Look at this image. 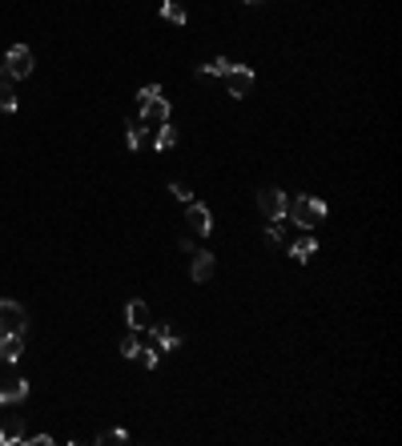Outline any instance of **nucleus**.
Segmentation results:
<instances>
[{
    "mask_svg": "<svg viewBox=\"0 0 402 446\" xmlns=\"http://www.w3.org/2000/svg\"><path fill=\"white\" fill-rule=\"evenodd\" d=\"M97 442H129V430H105Z\"/></svg>",
    "mask_w": 402,
    "mask_h": 446,
    "instance_id": "obj_23",
    "label": "nucleus"
},
{
    "mask_svg": "<svg viewBox=\"0 0 402 446\" xmlns=\"http://www.w3.org/2000/svg\"><path fill=\"white\" fill-rule=\"evenodd\" d=\"M265 241H270V246H277V241H282V222H274L270 229H265Z\"/></svg>",
    "mask_w": 402,
    "mask_h": 446,
    "instance_id": "obj_24",
    "label": "nucleus"
},
{
    "mask_svg": "<svg viewBox=\"0 0 402 446\" xmlns=\"http://www.w3.org/2000/svg\"><path fill=\"white\" fill-rule=\"evenodd\" d=\"M25 398H28V382H25V378H13L8 386H0V402H4V406L25 402Z\"/></svg>",
    "mask_w": 402,
    "mask_h": 446,
    "instance_id": "obj_13",
    "label": "nucleus"
},
{
    "mask_svg": "<svg viewBox=\"0 0 402 446\" xmlns=\"http://www.w3.org/2000/svg\"><path fill=\"white\" fill-rule=\"evenodd\" d=\"M125 322H129V330H149L153 314H149V306H145L141 297H133V302L125 306Z\"/></svg>",
    "mask_w": 402,
    "mask_h": 446,
    "instance_id": "obj_8",
    "label": "nucleus"
},
{
    "mask_svg": "<svg viewBox=\"0 0 402 446\" xmlns=\"http://www.w3.org/2000/svg\"><path fill=\"white\" fill-rule=\"evenodd\" d=\"M141 121L153 125V129H157V125H169V101H165L161 93L149 97V101H141Z\"/></svg>",
    "mask_w": 402,
    "mask_h": 446,
    "instance_id": "obj_7",
    "label": "nucleus"
},
{
    "mask_svg": "<svg viewBox=\"0 0 402 446\" xmlns=\"http://www.w3.org/2000/svg\"><path fill=\"white\" fill-rule=\"evenodd\" d=\"M173 145H177V129H169V125H157V133H153V149H157V153H169Z\"/></svg>",
    "mask_w": 402,
    "mask_h": 446,
    "instance_id": "obj_15",
    "label": "nucleus"
},
{
    "mask_svg": "<svg viewBox=\"0 0 402 446\" xmlns=\"http://www.w3.org/2000/svg\"><path fill=\"white\" fill-rule=\"evenodd\" d=\"M33 49H25V45H13V49H8V57H4V76H16V81H21V76H28L33 73Z\"/></svg>",
    "mask_w": 402,
    "mask_h": 446,
    "instance_id": "obj_3",
    "label": "nucleus"
},
{
    "mask_svg": "<svg viewBox=\"0 0 402 446\" xmlns=\"http://www.w3.org/2000/svg\"><path fill=\"white\" fill-rule=\"evenodd\" d=\"M149 330H153V342H157V350H177L181 346V338H177V330L169 322H149Z\"/></svg>",
    "mask_w": 402,
    "mask_h": 446,
    "instance_id": "obj_9",
    "label": "nucleus"
},
{
    "mask_svg": "<svg viewBox=\"0 0 402 446\" xmlns=\"http://www.w3.org/2000/svg\"><path fill=\"white\" fill-rule=\"evenodd\" d=\"M314 253H318V241H314V234H310V229H306V234H302L298 241L289 246V258H294V261H314Z\"/></svg>",
    "mask_w": 402,
    "mask_h": 446,
    "instance_id": "obj_12",
    "label": "nucleus"
},
{
    "mask_svg": "<svg viewBox=\"0 0 402 446\" xmlns=\"http://www.w3.org/2000/svg\"><path fill=\"white\" fill-rule=\"evenodd\" d=\"M141 358H145V366H149V370H157V366H161V350L149 346V350H141Z\"/></svg>",
    "mask_w": 402,
    "mask_h": 446,
    "instance_id": "obj_22",
    "label": "nucleus"
},
{
    "mask_svg": "<svg viewBox=\"0 0 402 446\" xmlns=\"http://www.w3.org/2000/svg\"><path fill=\"white\" fill-rule=\"evenodd\" d=\"M185 225H189V234H197V237H209V234H214V213L205 210V205H197V201H189Z\"/></svg>",
    "mask_w": 402,
    "mask_h": 446,
    "instance_id": "obj_6",
    "label": "nucleus"
},
{
    "mask_svg": "<svg viewBox=\"0 0 402 446\" xmlns=\"http://www.w3.org/2000/svg\"><path fill=\"white\" fill-rule=\"evenodd\" d=\"M161 16L173 25H185V4L181 0H161Z\"/></svg>",
    "mask_w": 402,
    "mask_h": 446,
    "instance_id": "obj_17",
    "label": "nucleus"
},
{
    "mask_svg": "<svg viewBox=\"0 0 402 446\" xmlns=\"http://www.w3.org/2000/svg\"><path fill=\"white\" fill-rule=\"evenodd\" d=\"M25 434H21V422L8 418V422H0V442H21Z\"/></svg>",
    "mask_w": 402,
    "mask_h": 446,
    "instance_id": "obj_19",
    "label": "nucleus"
},
{
    "mask_svg": "<svg viewBox=\"0 0 402 446\" xmlns=\"http://www.w3.org/2000/svg\"><path fill=\"white\" fill-rule=\"evenodd\" d=\"M169 193H173V198L181 201V205H189V201H193V189H189L185 181H173V185H169Z\"/></svg>",
    "mask_w": 402,
    "mask_h": 446,
    "instance_id": "obj_21",
    "label": "nucleus"
},
{
    "mask_svg": "<svg viewBox=\"0 0 402 446\" xmlns=\"http://www.w3.org/2000/svg\"><path fill=\"white\" fill-rule=\"evenodd\" d=\"M157 93H161V85H145L137 93V105H141V101H149V97H157Z\"/></svg>",
    "mask_w": 402,
    "mask_h": 446,
    "instance_id": "obj_25",
    "label": "nucleus"
},
{
    "mask_svg": "<svg viewBox=\"0 0 402 446\" xmlns=\"http://www.w3.org/2000/svg\"><path fill=\"white\" fill-rule=\"evenodd\" d=\"M229 64H234V61H226V57H217V61L201 64L197 73H201V76H226V73H229Z\"/></svg>",
    "mask_w": 402,
    "mask_h": 446,
    "instance_id": "obj_20",
    "label": "nucleus"
},
{
    "mask_svg": "<svg viewBox=\"0 0 402 446\" xmlns=\"http://www.w3.org/2000/svg\"><path fill=\"white\" fill-rule=\"evenodd\" d=\"M125 141H129V149H141L145 141H149V125L145 121H129L125 125Z\"/></svg>",
    "mask_w": 402,
    "mask_h": 446,
    "instance_id": "obj_14",
    "label": "nucleus"
},
{
    "mask_svg": "<svg viewBox=\"0 0 402 446\" xmlns=\"http://www.w3.org/2000/svg\"><path fill=\"white\" fill-rule=\"evenodd\" d=\"M189 273H193V282H209V278H214V253L193 249V265H189Z\"/></svg>",
    "mask_w": 402,
    "mask_h": 446,
    "instance_id": "obj_11",
    "label": "nucleus"
},
{
    "mask_svg": "<svg viewBox=\"0 0 402 446\" xmlns=\"http://www.w3.org/2000/svg\"><path fill=\"white\" fill-rule=\"evenodd\" d=\"M28 446H49L52 442V434H33V438H25Z\"/></svg>",
    "mask_w": 402,
    "mask_h": 446,
    "instance_id": "obj_26",
    "label": "nucleus"
},
{
    "mask_svg": "<svg viewBox=\"0 0 402 446\" xmlns=\"http://www.w3.org/2000/svg\"><path fill=\"white\" fill-rule=\"evenodd\" d=\"M25 354V334H0V362H21Z\"/></svg>",
    "mask_w": 402,
    "mask_h": 446,
    "instance_id": "obj_10",
    "label": "nucleus"
},
{
    "mask_svg": "<svg viewBox=\"0 0 402 446\" xmlns=\"http://www.w3.org/2000/svg\"><path fill=\"white\" fill-rule=\"evenodd\" d=\"M25 330H28L25 306L13 297H0V334H25Z\"/></svg>",
    "mask_w": 402,
    "mask_h": 446,
    "instance_id": "obj_2",
    "label": "nucleus"
},
{
    "mask_svg": "<svg viewBox=\"0 0 402 446\" xmlns=\"http://www.w3.org/2000/svg\"><path fill=\"white\" fill-rule=\"evenodd\" d=\"M250 4H265V0H250Z\"/></svg>",
    "mask_w": 402,
    "mask_h": 446,
    "instance_id": "obj_27",
    "label": "nucleus"
},
{
    "mask_svg": "<svg viewBox=\"0 0 402 446\" xmlns=\"http://www.w3.org/2000/svg\"><path fill=\"white\" fill-rule=\"evenodd\" d=\"M0 113H16V93L8 76H0Z\"/></svg>",
    "mask_w": 402,
    "mask_h": 446,
    "instance_id": "obj_18",
    "label": "nucleus"
},
{
    "mask_svg": "<svg viewBox=\"0 0 402 446\" xmlns=\"http://www.w3.org/2000/svg\"><path fill=\"white\" fill-rule=\"evenodd\" d=\"M137 354H141V330L121 334V358H137Z\"/></svg>",
    "mask_w": 402,
    "mask_h": 446,
    "instance_id": "obj_16",
    "label": "nucleus"
},
{
    "mask_svg": "<svg viewBox=\"0 0 402 446\" xmlns=\"http://www.w3.org/2000/svg\"><path fill=\"white\" fill-rule=\"evenodd\" d=\"M286 205H289V198L282 193V189H274V185L258 193V210H262L270 222H282V217H286Z\"/></svg>",
    "mask_w": 402,
    "mask_h": 446,
    "instance_id": "obj_4",
    "label": "nucleus"
},
{
    "mask_svg": "<svg viewBox=\"0 0 402 446\" xmlns=\"http://www.w3.org/2000/svg\"><path fill=\"white\" fill-rule=\"evenodd\" d=\"M226 88H229V97H250V88H253V69L250 64H229V73H226Z\"/></svg>",
    "mask_w": 402,
    "mask_h": 446,
    "instance_id": "obj_5",
    "label": "nucleus"
},
{
    "mask_svg": "<svg viewBox=\"0 0 402 446\" xmlns=\"http://www.w3.org/2000/svg\"><path fill=\"white\" fill-rule=\"evenodd\" d=\"M326 213L330 205L322 198H314V193H298L286 205V217H294V225H302V229H314L318 222H326Z\"/></svg>",
    "mask_w": 402,
    "mask_h": 446,
    "instance_id": "obj_1",
    "label": "nucleus"
}]
</instances>
